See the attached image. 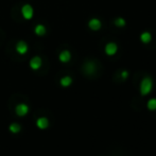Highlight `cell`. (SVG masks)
<instances>
[{
	"label": "cell",
	"instance_id": "obj_17",
	"mask_svg": "<svg viewBox=\"0 0 156 156\" xmlns=\"http://www.w3.org/2000/svg\"><path fill=\"white\" fill-rule=\"evenodd\" d=\"M127 76H129V72L126 71V70H122L121 71V78L125 80V79H127Z\"/></svg>",
	"mask_w": 156,
	"mask_h": 156
},
{
	"label": "cell",
	"instance_id": "obj_12",
	"mask_svg": "<svg viewBox=\"0 0 156 156\" xmlns=\"http://www.w3.org/2000/svg\"><path fill=\"white\" fill-rule=\"evenodd\" d=\"M72 83V78L69 76H63L62 79H61V85H62L63 87H68L70 86Z\"/></svg>",
	"mask_w": 156,
	"mask_h": 156
},
{
	"label": "cell",
	"instance_id": "obj_10",
	"mask_svg": "<svg viewBox=\"0 0 156 156\" xmlns=\"http://www.w3.org/2000/svg\"><path fill=\"white\" fill-rule=\"evenodd\" d=\"M140 41H141V43H144V45L151 43V41H152V34H151V32H149V31L142 32L141 34H140Z\"/></svg>",
	"mask_w": 156,
	"mask_h": 156
},
{
	"label": "cell",
	"instance_id": "obj_7",
	"mask_svg": "<svg viewBox=\"0 0 156 156\" xmlns=\"http://www.w3.org/2000/svg\"><path fill=\"white\" fill-rule=\"evenodd\" d=\"M41 64H43L41 58H39V56H34V58H32L31 61H30V67H31L33 70H37L41 67Z\"/></svg>",
	"mask_w": 156,
	"mask_h": 156
},
{
	"label": "cell",
	"instance_id": "obj_14",
	"mask_svg": "<svg viewBox=\"0 0 156 156\" xmlns=\"http://www.w3.org/2000/svg\"><path fill=\"white\" fill-rule=\"evenodd\" d=\"M85 71L87 72V73L91 74L94 73V71H96V66H94V64L93 62H88L85 65Z\"/></svg>",
	"mask_w": 156,
	"mask_h": 156
},
{
	"label": "cell",
	"instance_id": "obj_13",
	"mask_svg": "<svg viewBox=\"0 0 156 156\" xmlns=\"http://www.w3.org/2000/svg\"><path fill=\"white\" fill-rule=\"evenodd\" d=\"M114 25L118 28H123L125 27V25H126V21H125V19L122 18V17H117V18L114 20Z\"/></svg>",
	"mask_w": 156,
	"mask_h": 156
},
{
	"label": "cell",
	"instance_id": "obj_16",
	"mask_svg": "<svg viewBox=\"0 0 156 156\" xmlns=\"http://www.w3.org/2000/svg\"><path fill=\"white\" fill-rule=\"evenodd\" d=\"M147 107L149 111H155L156 109V98L150 99L147 103Z\"/></svg>",
	"mask_w": 156,
	"mask_h": 156
},
{
	"label": "cell",
	"instance_id": "obj_4",
	"mask_svg": "<svg viewBox=\"0 0 156 156\" xmlns=\"http://www.w3.org/2000/svg\"><path fill=\"white\" fill-rule=\"evenodd\" d=\"M28 112H29V106H28L27 104H25V103H19V104L16 105V107H15V113H16V115L19 116V117L26 116L28 114Z\"/></svg>",
	"mask_w": 156,
	"mask_h": 156
},
{
	"label": "cell",
	"instance_id": "obj_9",
	"mask_svg": "<svg viewBox=\"0 0 156 156\" xmlns=\"http://www.w3.org/2000/svg\"><path fill=\"white\" fill-rule=\"evenodd\" d=\"M36 125H37V127H38V129H47V127L49 126V121H48L47 118L41 117V118H38V119L36 120Z\"/></svg>",
	"mask_w": 156,
	"mask_h": 156
},
{
	"label": "cell",
	"instance_id": "obj_11",
	"mask_svg": "<svg viewBox=\"0 0 156 156\" xmlns=\"http://www.w3.org/2000/svg\"><path fill=\"white\" fill-rule=\"evenodd\" d=\"M34 32L38 36H43V35L46 34V27L44 25H37L34 29Z\"/></svg>",
	"mask_w": 156,
	"mask_h": 156
},
{
	"label": "cell",
	"instance_id": "obj_15",
	"mask_svg": "<svg viewBox=\"0 0 156 156\" xmlns=\"http://www.w3.org/2000/svg\"><path fill=\"white\" fill-rule=\"evenodd\" d=\"M9 129H10L11 133L17 134V133H19V132H20L21 127H20V125H19L18 123H12L10 125V127H9Z\"/></svg>",
	"mask_w": 156,
	"mask_h": 156
},
{
	"label": "cell",
	"instance_id": "obj_5",
	"mask_svg": "<svg viewBox=\"0 0 156 156\" xmlns=\"http://www.w3.org/2000/svg\"><path fill=\"white\" fill-rule=\"evenodd\" d=\"M88 28L93 31H99L102 28V23L98 18H91L88 21Z\"/></svg>",
	"mask_w": 156,
	"mask_h": 156
},
{
	"label": "cell",
	"instance_id": "obj_1",
	"mask_svg": "<svg viewBox=\"0 0 156 156\" xmlns=\"http://www.w3.org/2000/svg\"><path fill=\"white\" fill-rule=\"evenodd\" d=\"M153 88V80L150 76H144V79L140 82V86H139V91L142 96H147L152 91Z\"/></svg>",
	"mask_w": 156,
	"mask_h": 156
},
{
	"label": "cell",
	"instance_id": "obj_6",
	"mask_svg": "<svg viewBox=\"0 0 156 156\" xmlns=\"http://www.w3.org/2000/svg\"><path fill=\"white\" fill-rule=\"evenodd\" d=\"M28 49H29V47H28V44L26 41H20L16 44V52L18 54H20V55H23V54L27 53Z\"/></svg>",
	"mask_w": 156,
	"mask_h": 156
},
{
	"label": "cell",
	"instance_id": "obj_8",
	"mask_svg": "<svg viewBox=\"0 0 156 156\" xmlns=\"http://www.w3.org/2000/svg\"><path fill=\"white\" fill-rule=\"evenodd\" d=\"M58 58L62 63H68L71 60V53H70L68 50H63L62 52L58 55Z\"/></svg>",
	"mask_w": 156,
	"mask_h": 156
},
{
	"label": "cell",
	"instance_id": "obj_2",
	"mask_svg": "<svg viewBox=\"0 0 156 156\" xmlns=\"http://www.w3.org/2000/svg\"><path fill=\"white\" fill-rule=\"evenodd\" d=\"M104 52H105V54L108 56L115 55L118 52V45L116 43H114V41H109V43H107L106 45H105Z\"/></svg>",
	"mask_w": 156,
	"mask_h": 156
},
{
	"label": "cell",
	"instance_id": "obj_3",
	"mask_svg": "<svg viewBox=\"0 0 156 156\" xmlns=\"http://www.w3.org/2000/svg\"><path fill=\"white\" fill-rule=\"evenodd\" d=\"M21 14H23V18L30 20V19H32L33 15H34V10H33V8L30 4H25L21 8Z\"/></svg>",
	"mask_w": 156,
	"mask_h": 156
}]
</instances>
